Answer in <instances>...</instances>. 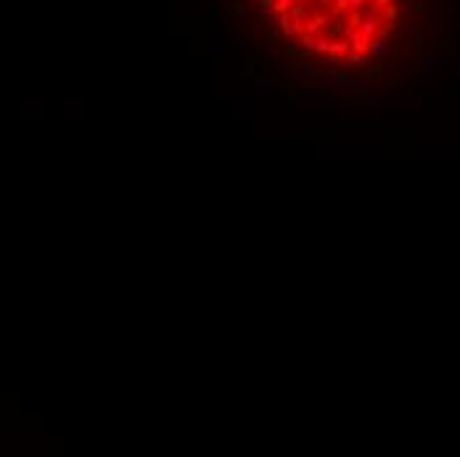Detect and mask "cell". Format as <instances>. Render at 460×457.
Masks as SVG:
<instances>
[{
	"mask_svg": "<svg viewBox=\"0 0 460 457\" xmlns=\"http://www.w3.org/2000/svg\"><path fill=\"white\" fill-rule=\"evenodd\" d=\"M434 66H436V61H434V58H423V69H426V72H431Z\"/></svg>",
	"mask_w": 460,
	"mask_h": 457,
	"instance_id": "d6986e66",
	"label": "cell"
},
{
	"mask_svg": "<svg viewBox=\"0 0 460 457\" xmlns=\"http://www.w3.org/2000/svg\"><path fill=\"white\" fill-rule=\"evenodd\" d=\"M299 6V0H275V14H286V11H294Z\"/></svg>",
	"mask_w": 460,
	"mask_h": 457,
	"instance_id": "8fae6325",
	"label": "cell"
},
{
	"mask_svg": "<svg viewBox=\"0 0 460 457\" xmlns=\"http://www.w3.org/2000/svg\"><path fill=\"white\" fill-rule=\"evenodd\" d=\"M294 80L299 82H309V85H323L325 74L320 69H315L312 64H294Z\"/></svg>",
	"mask_w": 460,
	"mask_h": 457,
	"instance_id": "7a4b0ae2",
	"label": "cell"
},
{
	"mask_svg": "<svg viewBox=\"0 0 460 457\" xmlns=\"http://www.w3.org/2000/svg\"><path fill=\"white\" fill-rule=\"evenodd\" d=\"M357 30H360L365 37L375 40V37H378V32H381V16H378V14H368V16H362Z\"/></svg>",
	"mask_w": 460,
	"mask_h": 457,
	"instance_id": "3957f363",
	"label": "cell"
},
{
	"mask_svg": "<svg viewBox=\"0 0 460 457\" xmlns=\"http://www.w3.org/2000/svg\"><path fill=\"white\" fill-rule=\"evenodd\" d=\"M386 53H389V42L381 40V37H375V40L370 42V58L381 61V58H386Z\"/></svg>",
	"mask_w": 460,
	"mask_h": 457,
	"instance_id": "5b68a950",
	"label": "cell"
},
{
	"mask_svg": "<svg viewBox=\"0 0 460 457\" xmlns=\"http://www.w3.org/2000/svg\"><path fill=\"white\" fill-rule=\"evenodd\" d=\"M270 14H275V0H257V16L267 18Z\"/></svg>",
	"mask_w": 460,
	"mask_h": 457,
	"instance_id": "52a82bcc",
	"label": "cell"
},
{
	"mask_svg": "<svg viewBox=\"0 0 460 457\" xmlns=\"http://www.w3.org/2000/svg\"><path fill=\"white\" fill-rule=\"evenodd\" d=\"M362 6H365V0H339V8L341 11H349L352 16H357L362 11Z\"/></svg>",
	"mask_w": 460,
	"mask_h": 457,
	"instance_id": "8992f818",
	"label": "cell"
},
{
	"mask_svg": "<svg viewBox=\"0 0 460 457\" xmlns=\"http://www.w3.org/2000/svg\"><path fill=\"white\" fill-rule=\"evenodd\" d=\"M323 22H325L323 16L309 18V22H307V26H304V32H307V34H317V32H320V26H323Z\"/></svg>",
	"mask_w": 460,
	"mask_h": 457,
	"instance_id": "5bb4252c",
	"label": "cell"
},
{
	"mask_svg": "<svg viewBox=\"0 0 460 457\" xmlns=\"http://www.w3.org/2000/svg\"><path fill=\"white\" fill-rule=\"evenodd\" d=\"M397 18H399V8L394 6V3L386 6V11H383V22H386L389 26H394V22H397Z\"/></svg>",
	"mask_w": 460,
	"mask_h": 457,
	"instance_id": "7c38bea8",
	"label": "cell"
},
{
	"mask_svg": "<svg viewBox=\"0 0 460 457\" xmlns=\"http://www.w3.org/2000/svg\"><path fill=\"white\" fill-rule=\"evenodd\" d=\"M344 58H346V61H349V64H368V61H370V53H360V50H349V53H346V56H344Z\"/></svg>",
	"mask_w": 460,
	"mask_h": 457,
	"instance_id": "30bf717a",
	"label": "cell"
},
{
	"mask_svg": "<svg viewBox=\"0 0 460 457\" xmlns=\"http://www.w3.org/2000/svg\"><path fill=\"white\" fill-rule=\"evenodd\" d=\"M270 96V82L265 77H254V98H267Z\"/></svg>",
	"mask_w": 460,
	"mask_h": 457,
	"instance_id": "ba28073f",
	"label": "cell"
},
{
	"mask_svg": "<svg viewBox=\"0 0 460 457\" xmlns=\"http://www.w3.org/2000/svg\"><path fill=\"white\" fill-rule=\"evenodd\" d=\"M362 85H365L362 80L349 77V74H341V72H331L325 77V82H323V88L331 90V92H339V90H360Z\"/></svg>",
	"mask_w": 460,
	"mask_h": 457,
	"instance_id": "6da1fadb",
	"label": "cell"
},
{
	"mask_svg": "<svg viewBox=\"0 0 460 457\" xmlns=\"http://www.w3.org/2000/svg\"><path fill=\"white\" fill-rule=\"evenodd\" d=\"M373 14H381V11H386V6H391V0H373Z\"/></svg>",
	"mask_w": 460,
	"mask_h": 457,
	"instance_id": "ac0fdd59",
	"label": "cell"
},
{
	"mask_svg": "<svg viewBox=\"0 0 460 457\" xmlns=\"http://www.w3.org/2000/svg\"><path fill=\"white\" fill-rule=\"evenodd\" d=\"M299 40H302V48H304V53H315V42H317V37L315 34H302L299 37Z\"/></svg>",
	"mask_w": 460,
	"mask_h": 457,
	"instance_id": "4fadbf2b",
	"label": "cell"
},
{
	"mask_svg": "<svg viewBox=\"0 0 460 457\" xmlns=\"http://www.w3.org/2000/svg\"><path fill=\"white\" fill-rule=\"evenodd\" d=\"M228 45H225V40H220V37H214L212 40V56H228Z\"/></svg>",
	"mask_w": 460,
	"mask_h": 457,
	"instance_id": "9a60e30c",
	"label": "cell"
},
{
	"mask_svg": "<svg viewBox=\"0 0 460 457\" xmlns=\"http://www.w3.org/2000/svg\"><path fill=\"white\" fill-rule=\"evenodd\" d=\"M262 48H265V53H267V56H273V58H278V56L283 53V50H280V45H278L275 40H265V42H262Z\"/></svg>",
	"mask_w": 460,
	"mask_h": 457,
	"instance_id": "2e32d148",
	"label": "cell"
},
{
	"mask_svg": "<svg viewBox=\"0 0 460 457\" xmlns=\"http://www.w3.org/2000/svg\"><path fill=\"white\" fill-rule=\"evenodd\" d=\"M331 42L333 40H328V37H317V42H315V53H331Z\"/></svg>",
	"mask_w": 460,
	"mask_h": 457,
	"instance_id": "e0dca14e",
	"label": "cell"
},
{
	"mask_svg": "<svg viewBox=\"0 0 460 457\" xmlns=\"http://www.w3.org/2000/svg\"><path fill=\"white\" fill-rule=\"evenodd\" d=\"M344 37L352 42V50H360V53H370V37H365L360 30H344Z\"/></svg>",
	"mask_w": 460,
	"mask_h": 457,
	"instance_id": "277c9868",
	"label": "cell"
},
{
	"mask_svg": "<svg viewBox=\"0 0 460 457\" xmlns=\"http://www.w3.org/2000/svg\"><path fill=\"white\" fill-rule=\"evenodd\" d=\"M349 50H352V42L349 40H333L331 42V53L333 56H346Z\"/></svg>",
	"mask_w": 460,
	"mask_h": 457,
	"instance_id": "9c48e42d",
	"label": "cell"
}]
</instances>
